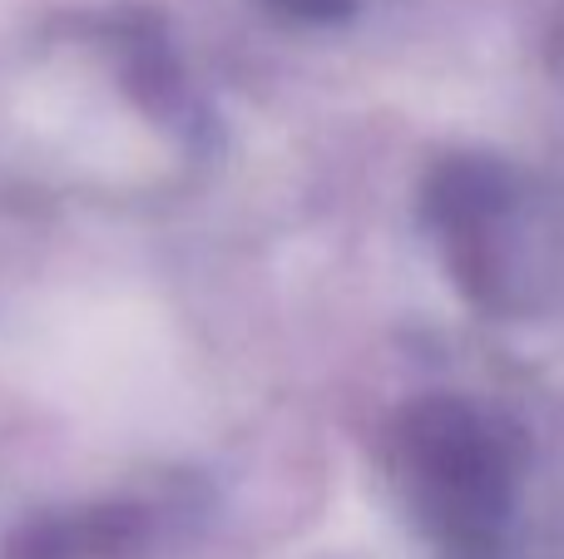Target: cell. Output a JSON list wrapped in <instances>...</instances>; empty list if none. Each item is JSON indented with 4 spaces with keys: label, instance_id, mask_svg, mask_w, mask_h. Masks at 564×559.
Masks as SVG:
<instances>
[{
    "label": "cell",
    "instance_id": "2",
    "mask_svg": "<svg viewBox=\"0 0 564 559\" xmlns=\"http://www.w3.org/2000/svg\"><path fill=\"white\" fill-rule=\"evenodd\" d=\"M516 174L486 154H456L446 164H436V174L426 178V218L451 243L500 223L516 208Z\"/></svg>",
    "mask_w": 564,
    "mask_h": 559
},
{
    "label": "cell",
    "instance_id": "1",
    "mask_svg": "<svg viewBox=\"0 0 564 559\" xmlns=\"http://www.w3.org/2000/svg\"><path fill=\"white\" fill-rule=\"evenodd\" d=\"M421 505L456 555H486L510 505V456L496 426L456 396H431L401 421Z\"/></svg>",
    "mask_w": 564,
    "mask_h": 559
},
{
    "label": "cell",
    "instance_id": "3",
    "mask_svg": "<svg viewBox=\"0 0 564 559\" xmlns=\"http://www.w3.org/2000/svg\"><path fill=\"white\" fill-rule=\"evenodd\" d=\"M288 15H302V20H337L351 10V0H278Z\"/></svg>",
    "mask_w": 564,
    "mask_h": 559
}]
</instances>
